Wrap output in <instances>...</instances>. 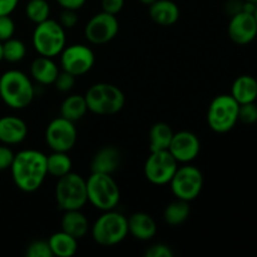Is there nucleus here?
<instances>
[{
	"instance_id": "nucleus-19",
	"label": "nucleus",
	"mask_w": 257,
	"mask_h": 257,
	"mask_svg": "<svg viewBox=\"0 0 257 257\" xmlns=\"http://www.w3.org/2000/svg\"><path fill=\"white\" fill-rule=\"evenodd\" d=\"M60 69L53 58L39 55L30 64V77L42 85L54 84Z\"/></svg>"
},
{
	"instance_id": "nucleus-26",
	"label": "nucleus",
	"mask_w": 257,
	"mask_h": 257,
	"mask_svg": "<svg viewBox=\"0 0 257 257\" xmlns=\"http://www.w3.org/2000/svg\"><path fill=\"white\" fill-rule=\"evenodd\" d=\"M190 213V202L176 198L175 201L166 206L165 211H163V220L170 226H180L187 221Z\"/></svg>"
},
{
	"instance_id": "nucleus-7",
	"label": "nucleus",
	"mask_w": 257,
	"mask_h": 257,
	"mask_svg": "<svg viewBox=\"0 0 257 257\" xmlns=\"http://www.w3.org/2000/svg\"><path fill=\"white\" fill-rule=\"evenodd\" d=\"M55 201L62 211L82 210L88 202L87 181L74 172L57 178L54 190Z\"/></svg>"
},
{
	"instance_id": "nucleus-23",
	"label": "nucleus",
	"mask_w": 257,
	"mask_h": 257,
	"mask_svg": "<svg viewBox=\"0 0 257 257\" xmlns=\"http://www.w3.org/2000/svg\"><path fill=\"white\" fill-rule=\"evenodd\" d=\"M53 256L72 257L78 251V240L65 231L60 230L53 233L48 240Z\"/></svg>"
},
{
	"instance_id": "nucleus-10",
	"label": "nucleus",
	"mask_w": 257,
	"mask_h": 257,
	"mask_svg": "<svg viewBox=\"0 0 257 257\" xmlns=\"http://www.w3.org/2000/svg\"><path fill=\"white\" fill-rule=\"evenodd\" d=\"M178 168V162L170 151L151 152L145 162V177L148 182L156 186H165L170 183Z\"/></svg>"
},
{
	"instance_id": "nucleus-5",
	"label": "nucleus",
	"mask_w": 257,
	"mask_h": 257,
	"mask_svg": "<svg viewBox=\"0 0 257 257\" xmlns=\"http://www.w3.org/2000/svg\"><path fill=\"white\" fill-rule=\"evenodd\" d=\"M85 181L90 205L102 212L117 208L120 201V190L112 175L92 172Z\"/></svg>"
},
{
	"instance_id": "nucleus-33",
	"label": "nucleus",
	"mask_w": 257,
	"mask_h": 257,
	"mask_svg": "<svg viewBox=\"0 0 257 257\" xmlns=\"http://www.w3.org/2000/svg\"><path fill=\"white\" fill-rule=\"evenodd\" d=\"M15 34V23L10 15H0V42L10 39Z\"/></svg>"
},
{
	"instance_id": "nucleus-3",
	"label": "nucleus",
	"mask_w": 257,
	"mask_h": 257,
	"mask_svg": "<svg viewBox=\"0 0 257 257\" xmlns=\"http://www.w3.org/2000/svg\"><path fill=\"white\" fill-rule=\"evenodd\" d=\"M88 110L98 115H113L123 109L125 95L120 88L110 83H95L84 94Z\"/></svg>"
},
{
	"instance_id": "nucleus-2",
	"label": "nucleus",
	"mask_w": 257,
	"mask_h": 257,
	"mask_svg": "<svg viewBox=\"0 0 257 257\" xmlns=\"http://www.w3.org/2000/svg\"><path fill=\"white\" fill-rule=\"evenodd\" d=\"M35 89L32 78L24 72L10 69L0 75V98L12 109H24L32 104Z\"/></svg>"
},
{
	"instance_id": "nucleus-14",
	"label": "nucleus",
	"mask_w": 257,
	"mask_h": 257,
	"mask_svg": "<svg viewBox=\"0 0 257 257\" xmlns=\"http://www.w3.org/2000/svg\"><path fill=\"white\" fill-rule=\"evenodd\" d=\"M168 151L178 163H191L200 155V138L191 131H180L173 135Z\"/></svg>"
},
{
	"instance_id": "nucleus-18",
	"label": "nucleus",
	"mask_w": 257,
	"mask_h": 257,
	"mask_svg": "<svg viewBox=\"0 0 257 257\" xmlns=\"http://www.w3.org/2000/svg\"><path fill=\"white\" fill-rule=\"evenodd\" d=\"M128 218V233L136 240L150 241L157 233L155 218L146 212H135Z\"/></svg>"
},
{
	"instance_id": "nucleus-21",
	"label": "nucleus",
	"mask_w": 257,
	"mask_h": 257,
	"mask_svg": "<svg viewBox=\"0 0 257 257\" xmlns=\"http://www.w3.org/2000/svg\"><path fill=\"white\" fill-rule=\"evenodd\" d=\"M60 225H62L63 231L72 235L77 240L85 237V235L90 231L89 221L87 216L82 212V210L64 211Z\"/></svg>"
},
{
	"instance_id": "nucleus-35",
	"label": "nucleus",
	"mask_w": 257,
	"mask_h": 257,
	"mask_svg": "<svg viewBox=\"0 0 257 257\" xmlns=\"http://www.w3.org/2000/svg\"><path fill=\"white\" fill-rule=\"evenodd\" d=\"M145 255L147 257H173L175 252L166 243H155L146 250Z\"/></svg>"
},
{
	"instance_id": "nucleus-4",
	"label": "nucleus",
	"mask_w": 257,
	"mask_h": 257,
	"mask_svg": "<svg viewBox=\"0 0 257 257\" xmlns=\"http://www.w3.org/2000/svg\"><path fill=\"white\" fill-rule=\"evenodd\" d=\"M90 233L98 245L105 247L115 246L128 236V218L115 208L103 211L90 227Z\"/></svg>"
},
{
	"instance_id": "nucleus-1",
	"label": "nucleus",
	"mask_w": 257,
	"mask_h": 257,
	"mask_svg": "<svg viewBox=\"0 0 257 257\" xmlns=\"http://www.w3.org/2000/svg\"><path fill=\"white\" fill-rule=\"evenodd\" d=\"M10 172L18 190L33 193L39 190L48 177L47 155L38 150H23L15 153Z\"/></svg>"
},
{
	"instance_id": "nucleus-43",
	"label": "nucleus",
	"mask_w": 257,
	"mask_h": 257,
	"mask_svg": "<svg viewBox=\"0 0 257 257\" xmlns=\"http://www.w3.org/2000/svg\"><path fill=\"white\" fill-rule=\"evenodd\" d=\"M243 2H248V3H252V4L257 5V0H243Z\"/></svg>"
},
{
	"instance_id": "nucleus-36",
	"label": "nucleus",
	"mask_w": 257,
	"mask_h": 257,
	"mask_svg": "<svg viewBox=\"0 0 257 257\" xmlns=\"http://www.w3.org/2000/svg\"><path fill=\"white\" fill-rule=\"evenodd\" d=\"M14 155L12 148L7 145H0V172L2 171L10 170L13 160H14Z\"/></svg>"
},
{
	"instance_id": "nucleus-9",
	"label": "nucleus",
	"mask_w": 257,
	"mask_h": 257,
	"mask_svg": "<svg viewBox=\"0 0 257 257\" xmlns=\"http://www.w3.org/2000/svg\"><path fill=\"white\" fill-rule=\"evenodd\" d=\"M170 186L176 198L191 202L202 192L203 175L198 167L185 163L181 167L178 166L172 180L170 181Z\"/></svg>"
},
{
	"instance_id": "nucleus-40",
	"label": "nucleus",
	"mask_w": 257,
	"mask_h": 257,
	"mask_svg": "<svg viewBox=\"0 0 257 257\" xmlns=\"http://www.w3.org/2000/svg\"><path fill=\"white\" fill-rule=\"evenodd\" d=\"M242 7L243 0H228V3L226 4V10H227L228 14L232 17V15L242 12Z\"/></svg>"
},
{
	"instance_id": "nucleus-30",
	"label": "nucleus",
	"mask_w": 257,
	"mask_h": 257,
	"mask_svg": "<svg viewBox=\"0 0 257 257\" xmlns=\"http://www.w3.org/2000/svg\"><path fill=\"white\" fill-rule=\"evenodd\" d=\"M25 255L28 257H53L49 242L45 240H35L28 245Z\"/></svg>"
},
{
	"instance_id": "nucleus-44",
	"label": "nucleus",
	"mask_w": 257,
	"mask_h": 257,
	"mask_svg": "<svg viewBox=\"0 0 257 257\" xmlns=\"http://www.w3.org/2000/svg\"><path fill=\"white\" fill-rule=\"evenodd\" d=\"M253 17H255V19H256V23H257V5H256V9H255V13H253Z\"/></svg>"
},
{
	"instance_id": "nucleus-25",
	"label": "nucleus",
	"mask_w": 257,
	"mask_h": 257,
	"mask_svg": "<svg viewBox=\"0 0 257 257\" xmlns=\"http://www.w3.org/2000/svg\"><path fill=\"white\" fill-rule=\"evenodd\" d=\"M175 132L170 124L165 122H157L150 130V150L151 152L156 151H168Z\"/></svg>"
},
{
	"instance_id": "nucleus-8",
	"label": "nucleus",
	"mask_w": 257,
	"mask_h": 257,
	"mask_svg": "<svg viewBox=\"0 0 257 257\" xmlns=\"http://www.w3.org/2000/svg\"><path fill=\"white\" fill-rule=\"evenodd\" d=\"M240 104L231 94H220L212 99L208 105V127L216 133H227L238 122Z\"/></svg>"
},
{
	"instance_id": "nucleus-32",
	"label": "nucleus",
	"mask_w": 257,
	"mask_h": 257,
	"mask_svg": "<svg viewBox=\"0 0 257 257\" xmlns=\"http://www.w3.org/2000/svg\"><path fill=\"white\" fill-rule=\"evenodd\" d=\"M75 78L77 77H74V75L70 74V73L64 72V70H60L57 79H55L54 82L55 88L62 93L70 92L75 85Z\"/></svg>"
},
{
	"instance_id": "nucleus-28",
	"label": "nucleus",
	"mask_w": 257,
	"mask_h": 257,
	"mask_svg": "<svg viewBox=\"0 0 257 257\" xmlns=\"http://www.w3.org/2000/svg\"><path fill=\"white\" fill-rule=\"evenodd\" d=\"M25 55H27V45L23 40L13 37L3 42V60L9 63H19L24 59Z\"/></svg>"
},
{
	"instance_id": "nucleus-27",
	"label": "nucleus",
	"mask_w": 257,
	"mask_h": 257,
	"mask_svg": "<svg viewBox=\"0 0 257 257\" xmlns=\"http://www.w3.org/2000/svg\"><path fill=\"white\" fill-rule=\"evenodd\" d=\"M73 162L68 152H58L52 151L49 156H47V170L48 175L52 177L60 178L67 173L72 172Z\"/></svg>"
},
{
	"instance_id": "nucleus-11",
	"label": "nucleus",
	"mask_w": 257,
	"mask_h": 257,
	"mask_svg": "<svg viewBox=\"0 0 257 257\" xmlns=\"http://www.w3.org/2000/svg\"><path fill=\"white\" fill-rule=\"evenodd\" d=\"M78 132L74 122L64 117H57L45 128V142L52 151L69 152L77 143Z\"/></svg>"
},
{
	"instance_id": "nucleus-41",
	"label": "nucleus",
	"mask_w": 257,
	"mask_h": 257,
	"mask_svg": "<svg viewBox=\"0 0 257 257\" xmlns=\"http://www.w3.org/2000/svg\"><path fill=\"white\" fill-rule=\"evenodd\" d=\"M141 3H142V4H145V5H147V7H150L151 4H153V3L156 2V0H140Z\"/></svg>"
},
{
	"instance_id": "nucleus-29",
	"label": "nucleus",
	"mask_w": 257,
	"mask_h": 257,
	"mask_svg": "<svg viewBox=\"0 0 257 257\" xmlns=\"http://www.w3.org/2000/svg\"><path fill=\"white\" fill-rule=\"evenodd\" d=\"M25 15L35 25L50 18V5L47 0H29L25 5Z\"/></svg>"
},
{
	"instance_id": "nucleus-38",
	"label": "nucleus",
	"mask_w": 257,
	"mask_h": 257,
	"mask_svg": "<svg viewBox=\"0 0 257 257\" xmlns=\"http://www.w3.org/2000/svg\"><path fill=\"white\" fill-rule=\"evenodd\" d=\"M19 0H0V15H10L17 9Z\"/></svg>"
},
{
	"instance_id": "nucleus-37",
	"label": "nucleus",
	"mask_w": 257,
	"mask_h": 257,
	"mask_svg": "<svg viewBox=\"0 0 257 257\" xmlns=\"http://www.w3.org/2000/svg\"><path fill=\"white\" fill-rule=\"evenodd\" d=\"M100 4H102V12L117 15L122 12L124 7V0H102Z\"/></svg>"
},
{
	"instance_id": "nucleus-24",
	"label": "nucleus",
	"mask_w": 257,
	"mask_h": 257,
	"mask_svg": "<svg viewBox=\"0 0 257 257\" xmlns=\"http://www.w3.org/2000/svg\"><path fill=\"white\" fill-rule=\"evenodd\" d=\"M88 112V105L84 95L70 94L63 100L60 105V115L72 122H78L82 119Z\"/></svg>"
},
{
	"instance_id": "nucleus-17",
	"label": "nucleus",
	"mask_w": 257,
	"mask_h": 257,
	"mask_svg": "<svg viewBox=\"0 0 257 257\" xmlns=\"http://www.w3.org/2000/svg\"><path fill=\"white\" fill-rule=\"evenodd\" d=\"M120 151L114 146H105L97 151L92 158L90 171L113 175L120 166Z\"/></svg>"
},
{
	"instance_id": "nucleus-12",
	"label": "nucleus",
	"mask_w": 257,
	"mask_h": 257,
	"mask_svg": "<svg viewBox=\"0 0 257 257\" xmlns=\"http://www.w3.org/2000/svg\"><path fill=\"white\" fill-rule=\"evenodd\" d=\"M119 32V22L117 15L105 12L97 13L87 22L84 27V37L90 44L103 45L114 39Z\"/></svg>"
},
{
	"instance_id": "nucleus-6",
	"label": "nucleus",
	"mask_w": 257,
	"mask_h": 257,
	"mask_svg": "<svg viewBox=\"0 0 257 257\" xmlns=\"http://www.w3.org/2000/svg\"><path fill=\"white\" fill-rule=\"evenodd\" d=\"M33 48L39 55L55 58L67 45L65 29L58 20L47 19L35 27L32 37Z\"/></svg>"
},
{
	"instance_id": "nucleus-16",
	"label": "nucleus",
	"mask_w": 257,
	"mask_h": 257,
	"mask_svg": "<svg viewBox=\"0 0 257 257\" xmlns=\"http://www.w3.org/2000/svg\"><path fill=\"white\" fill-rule=\"evenodd\" d=\"M28 137V125L17 115L0 118V142L7 146L20 145Z\"/></svg>"
},
{
	"instance_id": "nucleus-39",
	"label": "nucleus",
	"mask_w": 257,
	"mask_h": 257,
	"mask_svg": "<svg viewBox=\"0 0 257 257\" xmlns=\"http://www.w3.org/2000/svg\"><path fill=\"white\" fill-rule=\"evenodd\" d=\"M58 4L62 7V9H70V10H79L83 8L87 0H55Z\"/></svg>"
},
{
	"instance_id": "nucleus-34",
	"label": "nucleus",
	"mask_w": 257,
	"mask_h": 257,
	"mask_svg": "<svg viewBox=\"0 0 257 257\" xmlns=\"http://www.w3.org/2000/svg\"><path fill=\"white\" fill-rule=\"evenodd\" d=\"M59 24L67 29H73L75 25L79 22V18H78L77 10H70V9H63L62 13H60L59 17Z\"/></svg>"
},
{
	"instance_id": "nucleus-20",
	"label": "nucleus",
	"mask_w": 257,
	"mask_h": 257,
	"mask_svg": "<svg viewBox=\"0 0 257 257\" xmlns=\"http://www.w3.org/2000/svg\"><path fill=\"white\" fill-rule=\"evenodd\" d=\"M180 8L172 0H156L150 5V17L161 27H171L180 19Z\"/></svg>"
},
{
	"instance_id": "nucleus-22",
	"label": "nucleus",
	"mask_w": 257,
	"mask_h": 257,
	"mask_svg": "<svg viewBox=\"0 0 257 257\" xmlns=\"http://www.w3.org/2000/svg\"><path fill=\"white\" fill-rule=\"evenodd\" d=\"M231 95L238 104L256 102L257 99V79L252 75L243 74L236 78L231 87Z\"/></svg>"
},
{
	"instance_id": "nucleus-15",
	"label": "nucleus",
	"mask_w": 257,
	"mask_h": 257,
	"mask_svg": "<svg viewBox=\"0 0 257 257\" xmlns=\"http://www.w3.org/2000/svg\"><path fill=\"white\" fill-rule=\"evenodd\" d=\"M230 39L237 45L250 44L257 37V23L253 14L240 12L232 15L227 27Z\"/></svg>"
},
{
	"instance_id": "nucleus-13",
	"label": "nucleus",
	"mask_w": 257,
	"mask_h": 257,
	"mask_svg": "<svg viewBox=\"0 0 257 257\" xmlns=\"http://www.w3.org/2000/svg\"><path fill=\"white\" fill-rule=\"evenodd\" d=\"M59 55L62 70L70 73L74 77L87 74L92 70L95 62L94 53L85 44L65 45Z\"/></svg>"
},
{
	"instance_id": "nucleus-31",
	"label": "nucleus",
	"mask_w": 257,
	"mask_h": 257,
	"mask_svg": "<svg viewBox=\"0 0 257 257\" xmlns=\"http://www.w3.org/2000/svg\"><path fill=\"white\" fill-rule=\"evenodd\" d=\"M238 120L245 123V124H253L257 122V104L255 102L240 104Z\"/></svg>"
},
{
	"instance_id": "nucleus-42",
	"label": "nucleus",
	"mask_w": 257,
	"mask_h": 257,
	"mask_svg": "<svg viewBox=\"0 0 257 257\" xmlns=\"http://www.w3.org/2000/svg\"><path fill=\"white\" fill-rule=\"evenodd\" d=\"M3 60V43L0 42V62Z\"/></svg>"
}]
</instances>
